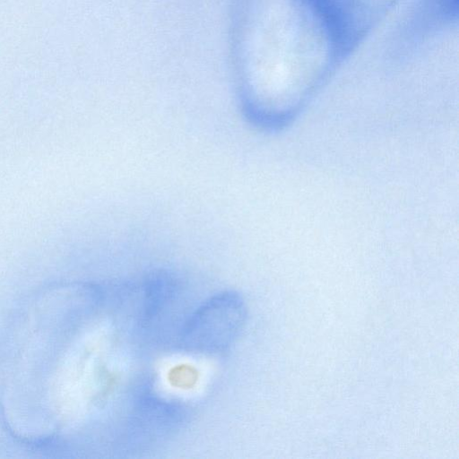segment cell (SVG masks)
<instances>
[{
	"label": "cell",
	"mask_w": 459,
	"mask_h": 459,
	"mask_svg": "<svg viewBox=\"0 0 459 459\" xmlns=\"http://www.w3.org/2000/svg\"><path fill=\"white\" fill-rule=\"evenodd\" d=\"M244 306L233 293L218 295L200 307L187 322L185 344L198 351H218L230 345L244 319Z\"/></svg>",
	"instance_id": "cell-1"
}]
</instances>
